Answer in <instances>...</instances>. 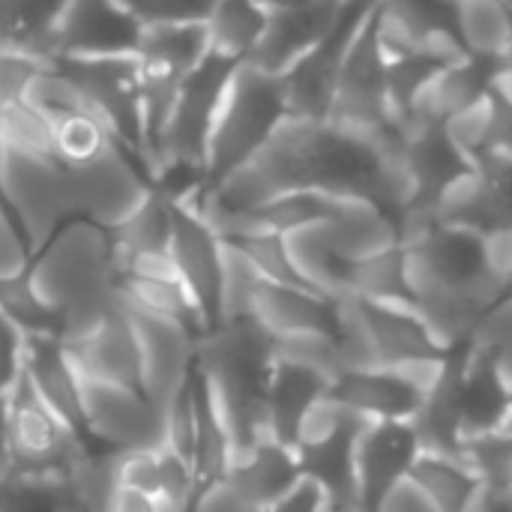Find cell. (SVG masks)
Segmentation results:
<instances>
[{"mask_svg": "<svg viewBox=\"0 0 512 512\" xmlns=\"http://www.w3.org/2000/svg\"><path fill=\"white\" fill-rule=\"evenodd\" d=\"M294 189L363 201L393 219L402 234L405 186L393 138L378 141L330 120H285L255 159L189 204L195 210H249Z\"/></svg>", "mask_w": 512, "mask_h": 512, "instance_id": "1", "label": "cell"}, {"mask_svg": "<svg viewBox=\"0 0 512 512\" xmlns=\"http://www.w3.org/2000/svg\"><path fill=\"white\" fill-rule=\"evenodd\" d=\"M288 120L282 78L252 63H240L222 96L204 165V189L240 171ZM201 189V192H204ZM198 192V195H201Z\"/></svg>", "mask_w": 512, "mask_h": 512, "instance_id": "2", "label": "cell"}, {"mask_svg": "<svg viewBox=\"0 0 512 512\" xmlns=\"http://www.w3.org/2000/svg\"><path fill=\"white\" fill-rule=\"evenodd\" d=\"M6 444L15 477L60 483L93 447L39 396L21 369L6 390Z\"/></svg>", "mask_w": 512, "mask_h": 512, "instance_id": "3", "label": "cell"}, {"mask_svg": "<svg viewBox=\"0 0 512 512\" xmlns=\"http://www.w3.org/2000/svg\"><path fill=\"white\" fill-rule=\"evenodd\" d=\"M396 168L405 186V222L438 216L441 204L474 171L477 162L453 138L447 123L402 120L396 123Z\"/></svg>", "mask_w": 512, "mask_h": 512, "instance_id": "4", "label": "cell"}, {"mask_svg": "<svg viewBox=\"0 0 512 512\" xmlns=\"http://www.w3.org/2000/svg\"><path fill=\"white\" fill-rule=\"evenodd\" d=\"M237 66L240 63L210 51L183 78L177 99L171 105V114L165 120V129L159 135L150 174H156L162 168H183V171H195L204 177L213 123H216L222 96H225L228 81Z\"/></svg>", "mask_w": 512, "mask_h": 512, "instance_id": "5", "label": "cell"}, {"mask_svg": "<svg viewBox=\"0 0 512 512\" xmlns=\"http://www.w3.org/2000/svg\"><path fill=\"white\" fill-rule=\"evenodd\" d=\"M0 198L18 219L33 255L42 252L69 219H81L69 168L57 156L6 147L0 165Z\"/></svg>", "mask_w": 512, "mask_h": 512, "instance_id": "6", "label": "cell"}, {"mask_svg": "<svg viewBox=\"0 0 512 512\" xmlns=\"http://www.w3.org/2000/svg\"><path fill=\"white\" fill-rule=\"evenodd\" d=\"M375 0H348L339 12L336 24L327 30L321 42H315L303 57H297L279 78L285 90L288 120L324 123L330 120L336 87L348 60V51L369 18Z\"/></svg>", "mask_w": 512, "mask_h": 512, "instance_id": "7", "label": "cell"}, {"mask_svg": "<svg viewBox=\"0 0 512 512\" xmlns=\"http://www.w3.org/2000/svg\"><path fill=\"white\" fill-rule=\"evenodd\" d=\"M330 123H339L351 132H360L378 141L396 132L390 93H387V48L381 42L375 6L348 51L345 69L336 87V99H333Z\"/></svg>", "mask_w": 512, "mask_h": 512, "instance_id": "8", "label": "cell"}, {"mask_svg": "<svg viewBox=\"0 0 512 512\" xmlns=\"http://www.w3.org/2000/svg\"><path fill=\"white\" fill-rule=\"evenodd\" d=\"M66 72L78 90L87 96L96 117L108 126L117 144L135 153L144 165V126H141V87H138V57L135 54H105V57H57L51 60Z\"/></svg>", "mask_w": 512, "mask_h": 512, "instance_id": "9", "label": "cell"}, {"mask_svg": "<svg viewBox=\"0 0 512 512\" xmlns=\"http://www.w3.org/2000/svg\"><path fill=\"white\" fill-rule=\"evenodd\" d=\"M66 168L78 216L96 222L105 231L123 225L153 192L150 168L117 141H111L99 156Z\"/></svg>", "mask_w": 512, "mask_h": 512, "instance_id": "10", "label": "cell"}, {"mask_svg": "<svg viewBox=\"0 0 512 512\" xmlns=\"http://www.w3.org/2000/svg\"><path fill=\"white\" fill-rule=\"evenodd\" d=\"M81 408L93 450L117 453L132 447H162V411L135 387L81 378Z\"/></svg>", "mask_w": 512, "mask_h": 512, "instance_id": "11", "label": "cell"}, {"mask_svg": "<svg viewBox=\"0 0 512 512\" xmlns=\"http://www.w3.org/2000/svg\"><path fill=\"white\" fill-rule=\"evenodd\" d=\"M123 303V300H120ZM135 342H138V369H141V393L165 411L174 393L195 372V345L198 333L180 321L159 318L123 303Z\"/></svg>", "mask_w": 512, "mask_h": 512, "instance_id": "12", "label": "cell"}, {"mask_svg": "<svg viewBox=\"0 0 512 512\" xmlns=\"http://www.w3.org/2000/svg\"><path fill=\"white\" fill-rule=\"evenodd\" d=\"M168 252L180 273V282L195 297L207 330L222 321V276H225V240L210 222L183 201H171V240Z\"/></svg>", "mask_w": 512, "mask_h": 512, "instance_id": "13", "label": "cell"}, {"mask_svg": "<svg viewBox=\"0 0 512 512\" xmlns=\"http://www.w3.org/2000/svg\"><path fill=\"white\" fill-rule=\"evenodd\" d=\"M141 27L120 0H66L54 24V60L135 54Z\"/></svg>", "mask_w": 512, "mask_h": 512, "instance_id": "14", "label": "cell"}, {"mask_svg": "<svg viewBox=\"0 0 512 512\" xmlns=\"http://www.w3.org/2000/svg\"><path fill=\"white\" fill-rule=\"evenodd\" d=\"M369 351L378 366H408L420 360L444 357L447 348L435 339L417 306H393V303H372L360 297H348Z\"/></svg>", "mask_w": 512, "mask_h": 512, "instance_id": "15", "label": "cell"}, {"mask_svg": "<svg viewBox=\"0 0 512 512\" xmlns=\"http://www.w3.org/2000/svg\"><path fill=\"white\" fill-rule=\"evenodd\" d=\"M249 315L273 336V342L309 336V333L336 336L342 303H339V297H327L315 288L279 285V282L258 279V285L252 291Z\"/></svg>", "mask_w": 512, "mask_h": 512, "instance_id": "16", "label": "cell"}, {"mask_svg": "<svg viewBox=\"0 0 512 512\" xmlns=\"http://www.w3.org/2000/svg\"><path fill=\"white\" fill-rule=\"evenodd\" d=\"M375 12L387 51L423 48L447 57H465L456 0H375Z\"/></svg>", "mask_w": 512, "mask_h": 512, "instance_id": "17", "label": "cell"}, {"mask_svg": "<svg viewBox=\"0 0 512 512\" xmlns=\"http://www.w3.org/2000/svg\"><path fill=\"white\" fill-rule=\"evenodd\" d=\"M438 219L486 237H512V156H489L441 204Z\"/></svg>", "mask_w": 512, "mask_h": 512, "instance_id": "18", "label": "cell"}, {"mask_svg": "<svg viewBox=\"0 0 512 512\" xmlns=\"http://www.w3.org/2000/svg\"><path fill=\"white\" fill-rule=\"evenodd\" d=\"M420 453V441L408 420H369L354 438V480L363 501L372 507L399 483Z\"/></svg>", "mask_w": 512, "mask_h": 512, "instance_id": "19", "label": "cell"}, {"mask_svg": "<svg viewBox=\"0 0 512 512\" xmlns=\"http://www.w3.org/2000/svg\"><path fill=\"white\" fill-rule=\"evenodd\" d=\"M345 3L348 0H309L303 6L270 9L267 30L258 48L243 63L282 75L297 57H303L315 42L327 36V30L336 24L339 12L345 9Z\"/></svg>", "mask_w": 512, "mask_h": 512, "instance_id": "20", "label": "cell"}, {"mask_svg": "<svg viewBox=\"0 0 512 512\" xmlns=\"http://www.w3.org/2000/svg\"><path fill=\"white\" fill-rule=\"evenodd\" d=\"M348 411L369 420H414L417 408L423 405V390L408 381L393 366H366V369H345L339 372L330 387Z\"/></svg>", "mask_w": 512, "mask_h": 512, "instance_id": "21", "label": "cell"}, {"mask_svg": "<svg viewBox=\"0 0 512 512\" xmlns=\"http://www.w3.org/2000/svg\"><path fill=\"white\" fill-rule=\"evenodd\" d=\"M69 363L75 366L78 378L99 381V384H120L141 390V369H138V342L129 324L123 303L81 342L63 345Z\"/></svg>", "mask_w": 512, "mask_h": 512, "instance_id": "22", "label": "cell"}, {"mask_svg": "<svg viewBox=\"0 0 512 512\" xmlns=\"http://www.w3.org/2000/svg\"><path fill=\"white\" fill-rule=\"evenodd\" d=\"M225 480L240 492V498L252 510L264 512L276 501H282L303 480V468L291 447L264 438L258 444L231 453Z\"/></svg>", "mask_w": 512, "mask_h": 512, "instance_id": "23", "label": "cell"}, {"mask_svg": "<svg viewBox=\"0 0 512 512\" xmlns=\"http://www.w3.org/2000/svg\"><path fill=\"white\" fill-rule=\"evenodd\" d=\"M498 84V57H480V54H465L450 60L435 81L426 87L420 102L405 120H435V123H450L492 93ZM402 123V120H399Z\"/></svg>", "mask_w": 512, "mask_h": 512, "instance_id": "24", "label": "cell"}, {"mask_svg": "<svg viewBox=\"0 0 512 512\" xmlns=\"http://www.w3.org/2000/svg\"><path fill=\"white\" fill-rule=\"evenodd\" d=\"M24 372L39 390V396L87 441L84 408H81V378L69 363V354L54 333H36L24 339ZM90 444V441H87Z\"/></svg>", "mask_w": 512, "mask_h": 512, "instance_id": "25", "label": "cell"}, {"mask_svg": "<svg viewBox=\"0 0 512 512\" xmlns=\"http://www.w3.org/2000/svg\"><path fill=\"white\" fill-rule=\"evenodd\" d=\"M345 297H360L372 303L393 306H417L411 276H408V252L405 243H390L372 255L351 261Z\"/></svg>", "mask_w": 512, "mask_h": 512, "instance_id": "26", "label": "cell"}, {"mask_svg": "<svg viewBox=\"0 0 512 512\" xmlns=\"http://www.w3.org/2000/svg\"><path fill=\"white\" fill-rule=\"evenodd\" d=\"M267 21L270 9L261 0H216L213 12L204 21L207 45L213 54L243 63L258 48Z\"/></svg>", "mask_w": 512, "mask_h": 512, "instance_id": "27", "label": "cell"}, {"mask_svg": "<svg viewBox=\"0 0 512 512\" xmlns=\"http://www.w3.org/2000/svg\"><path fill=\"white\" fill-rule=\"evenodd\" d=\"M408 477H414L429 492L441 512H465L483 486L465 456H444L429 450L417 453Z\"/></svg>", "mask_w": 512, "mask_h": 512, "instance_id": "28", "label": "cell"}, {"mask_svg": "<svg viewBox=\"0 0 512 512\" xmlns=\"http://www.w3.org/2000/svg\"><path fill=\"white\" fill-rule=\"evenodd\" d=\"M210 54L204 24H144L135 57L189 75Z\"/></svg>", "mask_w": 512, "mask_h": 512, "instance_id": "29", "label": "cell"}, {"mask_svg": "<svg viewBox=\"0 0 512 512\" xmlns=\"http://www.w3.org/2000/svg\"><path fill=\"white\" fill-rule=\"evenodd\" d=\"M456 57L438 54V51H423V48H396L387 51V93H390V111H393V126L405 120L426 87L435 81V75Z\"/></svg>", "mask_w": 512, "mask_h": 512, "instance_id": "30", "label": "cell"}, {"mask_svg": "<svg viewBox=\"0 0 512 512\" xmlns=\"http://www.w3.org/2000/svg\"><path fill=\"white\" fill-rule=\"evenodd\" d=\"M171 240V198L153 186L147 201L111 231L114 255L147 252V249H168Z\"/></svg>", "mask_w": 512, "mask_h": 512, "instance_id": "31", "label": "cell"}, {"mask_svg": "<svg viewBox=\"0 0 512 512\" xmlns=\"http://www.w3.org/2000/svg\"><path fill=\"white\" fill-rule=\"evenodd\" d=\"M228 246H234L249 264L252 270L267 279V282H279V285H300V288H312L306 285V279L300 276L288 237L276 234V231H246V234H234L225 237Z\"/></svg>", "mask_w": 512, "mask_h": 512, "instance_id": "32", "label": "cell"}, {"mask_svg": "<svg viewBox=\"0 0 512 512\" xmlns=\"http://www.w3.org/2000/svg\"><path fill=\"white\" fill-rule=\"evenodd\" d=\"M54 132V153L63 165H81L93 156H99L114 135L96 114H69L51 123Z\"/></svg>", "mask_w": 512, "mask_h": 512, "instance_id": "33", "label": "cell"}, {"mask_svg": "<svg viewBox=\"0 0 512 512\" xmlns=\"http://www.w3.org/2000/svg\"><path fill=\"white\" fill-rule=\"evenodd\" d=\"M0 309L27 336H36V333H54V336H60V318H57V312L42 303V297L33 291L27 273L12 276V279H0Z\"/></svg>", "mask_w": 512, "mask_h": 512, "instance_id": "34", "label": "cell"}, {"mask_svg": "<svg viewBox=\"0 0 512 512\" xmlns=\"http://www.w3.org/2000/svg\"><path fill=\"white\" fill-rule=\"evenodd\" d=\"M489 156H512V96L498 84L483 102V141L477 162Z\"/></svg>", "mask_w": 512, "mask_h": 512, "instance_id": "35", "label": "cell"}, {"mask_svg": "<svg viewBox=\"0 0 512 512\" xmlns=\"http://www.w3.org/2000/svg\"><path fill=\"white\" fill-rule=\"evenodd\" d=\"M141 24H204L216 0H120Z\"/></svg>", "mask_w": 512, "mask_h": 512, "instance_id": "36", "label": "cell"}, {"mask_svg": "<svg viewBox=\"0 0 512 512\" xmlns=\"http://www.w3.org/2000/svg\"><path fill=\"white\" fill-rule=\"evenodd\" d=\"M30 261H33L30 243H27L18 219L12 216V210L0 198V279H12V276L27 273Z\"/></svg>", "mask_w": 512, "mask_h": 512, "instance_id": "37", "label": "cell"}, {"mask_svg": "<svg viewBox=\"0 0 512 512\" xmlns=\"http://www.w3.org/2000/svg\"><path fill=\"white\" fill-rule=\"evenodd\" d=\"M24 339L27 333L0 309V393H6L24 369Z\"/></svg>", "mask_w": 512, "mask_h": 512, "instance_id": "38", "label": "cell"}, {"mask_svg": "<svg viewBox=\"0 0 512 512\" xmlns=\"http://www.w3.org/2000/svg\"><path fill=\"white\" fill-rule=\"evenodd\" d=\"M375 512H441V507L429 498V492L414 477L405 474L378 498Z\"/></svg>", "mask_w": 512, "mask_h": 512, "instance_id": "39", "label": "cell"}, {"mask_svg": "<svg viewBox=\"0 0 512 512\" xmlns=\"http://www.w3.org/2000/svg\"><path fill=\"white\" fill-rule=\"evenodd\" d=\"M321 504H324V489L315 480L303 477L282 501H276L264 512H321Z\"/></svg>", "mask_w": 512, "mask_h": 512, "instance_id": "40", "label": "cell"}, {"mask_svg": "<svg viewBox=\"0 0 512 512\" xmlns=\"http://www.w3.org/2000/svg\"><path fill=\"white\" fill-rule=\"evenodd\" d=\"M21 0H0V51H21Z\"/></svg>", "mask_w": 512, "mask_h": 512, "instance_id": "41", "label": "cell"}, {"mask_svg": "<svg viewBox=\"0 0 512 512\" xmlns=\"http://www.w3.org/2000/svg\"><path fill=\"white\" fill-rule=\"evenodd\" d=\"M495 270L501 282V300H512V237H492Z\"/></svg>", "mask_w": 512, "mask_h": 512, "instance_id": "42", "label": "cell"}, {"mask_svg": "<svg viewBox=\"0 0 512 512\" xmlns=\"http://www.w3.org/2000/svg\"><path fill=\"white\" fill-rule=\"evenodd\" d=\"M498 87L507 90L512 96V3H510V33H507V42L498 54Z\"/></svg>", "mask_w": 512, "mask_h": 512, "instance_id": "43", "label": "cell"}, {"mask_svg": "<svg viewBox=\"0 0 512 512\" xmlns=\"http://www.w3.org/2000/svg\"><path fill=\"white\" fill-rule=\"evenodd\" d=\"M267 9H288V6H303V3H309V0H261Z\"/></svg>", "mask_w": 512, "mask_h": 512, "instance_id": "44", "label": "cell"}, {"mask_svg": "<svg viewBox=\"0 0 512 512\" xmlns=\"http://www.w3.org/2000/svg\"><path fill=\"white\" fill-rule=\"evenodd\" d=\"M3 156H6V144H3V138H0V165H3Z\"/></svg>", "mask_w": 512, "mask_h": 512, "instance_id": "45", "label": "cell"}, {"mask_svg": "<svg viewBox=\"0 0 512 512\" xmlns=\"http://www.w3.org/2000/svg\"><path fill=\"white\" fill-rule=\"evenodd\" d=\"M504 3H512V0H504Z\"/></svg>", "mask_w": 512, "mask_h": 512, "instance_id": "46", "label": "cell"}, {"mask_svg": "<svg viewBox=\"0 0 512 512\" xmlns=\"http://www.w3.org/2000/svg\"><path fill=\"white\" fill-rule=\"evenodd\" d=\"M510 512H512V510H510Z\"/></svg>", "mask_w": 512, "mask_h": 512, "instance_id": "47", "label": "cell"}]
</instances>
